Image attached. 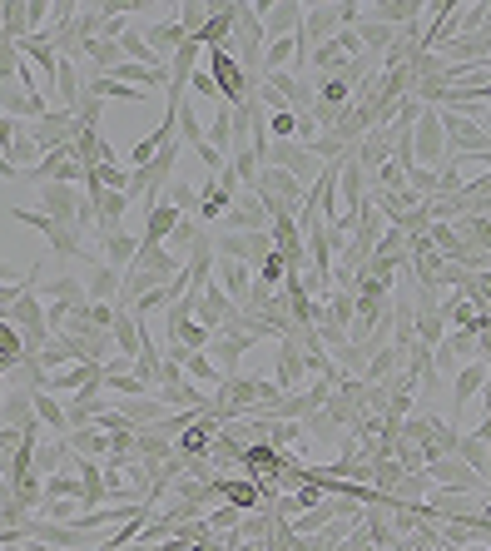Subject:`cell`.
Instances as JSON below:
<instances>
[{
  "label": "cell",
  "instance_id": "obj_1",
  "mask_svg": "<svg viewBox=\"0 0 491 551\" xmlns=\"http://www.w3.org/2000/svg\"><path fill=\"white\" fill-rule=\"evenodd\" d=\"M253 194L263 199V209H268V219H273V224H278V219H298V209H303V199H308V189H303L288 169H273V164H263V169H258Z\"/></svg>",
  "mask_w": 491,
  "mask_h": 551
},
{
  "label": "cell",
  "instance_id": "obj_2",
  "mask_svg": "<svg viewBox=\"0 0 491 551\" xmlns=\"http://www.w3.org/2000/svg\"><path fill=\"white\" fill-rule=\"evenodd\" d=\"M10 219H15V224H25V229H35V234H45V239H50V254H60V259H90V264L100 259V254H95V249H90L75 229L55 224V219H50V214H40V209L15 204V209H10Z\"/></svg>",
  "mask_w": 491,
  "mask_h": 551
},
{
  "label": "cell",
  "instance_id": "obj_3",
  "mask_svg": "<svg viewBox=\"0 0 491 551\" xmlns=\"http://www.w3.org/2000/svg\"><path fill=\"white\" fill-rule=\"evenodd\" d=\"M129 194L124 189H100V184H85V209H90V219H95V234H90V244H100V239H110V234H120L124 229V214H129Z\"/></svg>",
  "mask_w": 491,
  "mask_h": 551
},
{
  "label": "cell",
  "instance_id": "obj_4",
  "mask_svg": "<svg viewBox=\"0 0 491 551\" xmlns=\"http://www.w3.org/2000/svg\"><path fill=\"white\" fill-rule=\"evenodd\" d=\"M20 179H30V184H75V189H85L90 169H85V159L75 154V144H60V149H50L35 169H25Z\"/></svg>",
  "mask_w": 491,
  "mask_h": 551
},
{
  "label": "cell",
  "instance_id": "obj_5",
  "mask_svg": "<svg viewBox=\"0 0 491 551\" xmlns=\"http://www.w3.org/2000/svg\"><path fill=\"white\" fill-rule=\"evenodd\" d=\"M412 159L422 164V169H432V174H442L447 169V135H442V110H422V120H417V130H412Z\"/></svg>",
  "mask_w": 491,
  "mask_h": 551
},
{
  "label": "cell",
  "instance_id": "obj_6",
  "mask_svg": "<svg viewBox=\"0 0 491 551\" xmlns=\"http://www.w3.org/2000/svg\"><path fill=\"white\" fill-rule=\"evenodd\" d=\"M263 164H273V169H288L303 189H313V179L323 174V164L308 154V144H298V139H268V149H263Z\"/></svg>",
  "mask_w": 491,
  "mask_h": 551
},
{
  "label": "cell",
  "instance_id": "obj_7",
  "mask_svg": "<svg viewBox=\"0 0 491 551\" xmlns=\"http://www.w3.org/2000/svg\"><path fill=\"white\" fill-rule=\"evenodd\" d=\"M204 70H209V80H214V90L224 95L229 110H239L248 100V75L239 70V60L229 50H204Z\"/></svg>",
  "mask_w": 491,
  "mask_h": 551
},
{
  "label": "cell",
  "instance_id": "obj_8",
  "mask_svg": "<svg viewBox=\"0 0 491 551\" xmlns=\"http://www.w3.org/2000/svg\"><path fill=\"white\" fill-rule=\"evenodd\" d=\"M442 135H447V154L452 159H477V154L491 149L487 130L472 115H457V110H442Z\"/></svg>",
  "mask_w": 491,
  "mask_h": 551
},
{
  "label": "cell",
  "instance_id": "obj_9",
  "mask_svg": "<svg viewBox=\"0 0 491 551\" xmlns=\"http://www.w3.org/2000/svg\"><path fill=\"white\" fill-rule=\"evenodd\" d=\"M412 328H417V343H422V348H442V338H447V313H442V293H437V288H422V283H417Z\"/></svg>",
  "mask_w": 491,
  "mask_h": 551
},
{
  "label": "cell",
  "instance_id": "obj_10",
  "mask_svg": "<svg viewBox=\"0 0 491 551\" xmlns=\"http://www.w3.org/2000/svg\"><path fill=\"white\" fill-rule=\"evenodd\" d=\"M214 254L219 259H239V264H248L258 274V264L273 254V234H229V229H219L214 234Z\"/></svg>",
  "mask_w": 491,
  "mask_h": 551
},
{
  "label": "cell",
  "instance_id": "obj_11",
  "mask_svg": "<svg viewBox=\"0 0 491 551\" xmlns=\"http://www.w3.org/2000/svg\"><path fill=\"white\" fill-rule=\"evenodd\" d=\"M154 398H159L164 408H174V413H184V408H209V393H199V383H189L179 363H164V378H159Z\"/></svg>",
  "mask_w": 491,
  "mask_h": 551
},
{
  "label": "cell",
  "instance_id": "obj_12",
  "mask_svg": "<svg viewBox=\"0 0 491 551\" xmlns=\"http://www.w3.org/2000/svg\"><path fill=\"white\" fill-rule=\"evenodd\" d=\"M209 338H214V333L194 318V298H189V293H184L179 303H169V343H179V348H199V353H204Z\"/></svg>",
  "mask_w": 491,
  "mask_h": 551
},
{
  "label": "cell",
  "instance_id": "obj_13",
  "mask_svg": "<svg viewBox=\"0 0 491 551\" xmlns=\"http://www.w3.org/2000/svg\"><path fill=\"white\" fill-rule=\"evenodd\" d=\"M422 472L432 477V487H452V492H477V497H482V487H487V482H482V472H472L457 452H447V457L427 462Z\"/></svg>",
  "mask_w": 491,
  "mask_h": 551
},
{
  "label": "cell",
  "instance_id": "obj_14",
  "mask_svg": "<svg viewBox=\"0 0 491 551\" xmlns=\"http://www.w3.org/2000/svg\"><path fill=\"white\" fill-rule=\"evenodd\" d=\"M164 363H179V368H184V378H189V383H199V388H219V383H224L219 363H214L209 353H199V348L164 343Z\"/></svg>",
  "mask_w": 491,
  "mask_h": 551
},
{
  "label": "cell",
  "instance_id": "obj_15",
  "mask_svg": "<svg viewBox=\"0 0 491 551\" xmlns=\"http://www.w3.org/2000/svg\"><path fill=\"white\" fill-rule=\"evenodd\" d=\"M273 383H278L283 393H303V388H308V363H303V348H298L293 338L273 343Z\"/></svg>",
  "mask_w": 491,
  "mask_h": 551
},
{
  "label": "cell",
  "instance_id": "obj_16",
  "mask_svg": "<svg viewBox=\"0 0 491 551\" xmlns=\"http://www.w3.org/2000/svg\"><path fill=\"white\" fill-rule=\"evenodd\" d=\"M219 427H224V422H219V417H209V408H204V413H199L189 427H184V432H179V437H174V452H179L184 462H189V457H209V452H214V442H219Z\"/></svg>",
  "mask_w": 491,
  "mask_h": 551
},
{
  "label": "cell",
  "instance_id": "obj_17",
  "mask_svg": "<svg viewBox=\"0 0 491 551\" xmlns=\"http://www.w3.org/2000/svg\"><path fill=\"white\" fill-rule=\"evenodd\" d=\"M30 135H35V144L50 154V149H60V144H75L80 120H75L70 110H45L40 120H30Z\"/></svg>",
  "mask_w": 491,
  "mask_h": 551
},
{
  "label": "cell",
  "instance_id": "obj_18",
  "mask_svg": "<svg viewBox=\"0 0 491 551\" xmlns=\"http://www.w3.org/2000/svg\"><path fill=\"white\" fill-rule=\"evenodd\" d=\"M253 10H258V20H263V35H268V40H293V35H298V25H303V5H298V0H278V5L258 0Z\"/></svg>",
  "mask_w": 491,
  "mask_h": 551
},
{
  "label": "cell",
  "instance_id": "obj_19",
  "mask_svg": "<svg viewBox=\"0 0 491 551\" xmlns=\"http://www.w3.org/2000/svg\"><path fill=\"white\" fill-rule=\"evenodd\" d=\"M25 532H30V542H45V547H55V551H80L95 542L90 532H80V527H70V522H45V517H30Z\"/></svg>",
  "mask_w": 491,
  "mask_h": 551
},
{
  "label": "cell",
  "instance_id": "obj_20",
  "mask_svg": "<svg viewBox=\"0 0 491 551\" xmlns=\"http://www.w3.org/2000/svg\"><path fill=\"white\" fill-rule=\"evenodd\" d=\"M392 144H397V135H392V125H377V130H368V135L353 144V164L363 169V174H377L387 159H392Z\"/></svg>",
  "mask_w": 491,
  "mask_h": 551
},
{
  "label": "cell",
  "instance_id": "obj_21",
  "mask_svg": "<svg viewBox=\"0 0 491 551\" xmlns=\"http://www.w3.org/2000/svg\"><path fill=\"white\" fill-rule=\"evenodd\" d=\"M30 393H35V388H20V383L5 388V398H0V427H15V432H35V427H40Z\"/></svg>",
  "mask_w": 491,
  "mask_h": 551
},
{
  "label": "cell",
  "instance_id": "obj_22",
  "mask_svg": "<svg viewBox=\"0 0 491 551\" xmlns=\"http://www.w3.org/2000/svg\"><path fill=\"white\" fill-rule=\"evenodd\" d=\"M209 492H214V502H229L239 512H258L263 507V487L253 477H214Z\"/></svg>",
  "mask_w": 491,
  "mask_h": 551
},
{
  "label": "cell",
  "instance_id": "obj_23",
  "mask_svg": "<svg viewBox=\"0 0 491 551\" xmlns=\"http://www.w3.org/2000/svg\"><path fill=\"white\" fill-rule=\"evenodd\" d=\"M268 234H273V249L288 259V274H303V269H308V244H303V229H298V219H278Z\"/></svg>",
  "mask_w": 491,
  "mask_h": 551
},
{
  "label": "cell",
  "instance_id": "obj_24",
  "mask_svg": "<svg viewBox=\"0 0 491 551\" xmlns=\"http://www.w3.org/2000/svg\"><path fill=\"white\" fill-rule=\"evenodd\" d=\"M482 388H487V363H482V358H477V363H462V373L452 378V413L457 417L467 413Z\"/></svg>",
  "mask_w": 491,
  "mask_h": 551
},
{
  "label": "cell",
  "instance_id": "obj_25",
  "mask_svg": "<svg viewBox=\"0 0 491 551\" xmlns=\"http://www.w3.org/2000/svg\"><path fill=\"white\" fill-rule=\"evenodd\" d=\"M120 283H124L120 269H110L105 259H95L90 274H85V303H120Z\"/></svg>",
  "mask_w": 491,
  "mask_h": 551
},
{
  "label": "cell",
  "instance_id": "obj_26",
  "mask_svg": "<svg viewBox=\"0 0 491 551\" xmlns=\"http://www.w3.org/2000/svg\"><path fill=\"white\" fill-rule=\"evenodd\" d=\"M139 35H144V40H149V50H154V55H159V60H164V65H169V60H174V55H179V45H184V40H189V35H184V30H179V20H174V15H164V20H154V25H144V30H139Z\"/></svg>",
  "mask_w": 491,
  "mask_h": 551
},
{
  "label": "cell",
  "instance_id": "obj_27",
  "mask_svg": "<svg viewBox=\"0 0 491 551\" xmlns=\"http://www.w3.org/2000/svg\"><path fill=\"white\" fill-rule=\"evenodd\" d=\"M214 283H219V288H224V293H229L239 308H244L248 288H253V269H248V264H239V259H219V254H214Z\"/></svg>",
  "mask_w": 491,
  "mask_h": 551
},
{
  "label": "cell",
  "instance_id": "obj_28",
  "mask_svg": "<svg viewBox=\"0 0 491 551\" xmlns=\"http://www.w3.org/2000/svg\"><path fill=\"white\" fill-rule=\"evenodd\" d=\"M179 219H184V209H174L169 199H159V204L144 214V234H139V239H144V244H169V234L179 229Z\"/></svg>",
  "mask_w": 491,
  "mask_h": 551
},
{
  "label": "cell",
  "instance_id": "obj_29",
  "mask_svg": "<svg viewBox=\"0 0 491 551\" xmlns=\"http://www.w3.org/2000/svg\"><path fill=\"white\" fill-rule=\"evenodd\" d=\"M234 25H239V0H234V5H219V10L209 15V25L199 30V45H204V50H224L229 35H234Z\"/></svg>",
  "mask_w": 491,
  "mask_h": 551
},
{
  "label": "cell",
  "instance_id": "obj_30",
  "mask_svg": "<svg viewBox=\"0 0 491 551\" xmlns=\"http://www.w3.org/2000/svg\"><path fill=\"white\" fill-rule=\"evenodd\" d=\"M55 100H60V110H75V105L85 100V75H80V60H60V70H55Z\"/></svg>",
  "mask_w": 491,
  "mask_h": 551
},
{
  "label": "cell",
  "instance_id": "obj_31",
  "mask_svg": "<svg viewBox=\"0 0 491 551\" xmlns=\"http://www.w3.org/2000/svg\"><path fill=\"white\" fill-rule=\"evenodd\" d=\"M115 413L129 422V427H149V422H164V403L159 398H115Z\"/></svg>",
  "mask_w": 491,
  "mask_h": 551
},
{
  "label": "cell",
  "instance_id": "obj_32",
  "mask_svg": "<svg viewBox=\"0 0 491 551\" xmlns=\"http://www.w3.org/2000/svg\"><path fill=\"white\" fill-rule=\"evenodd\" d=\"M134 254H139V234H129V229L110 234V239H100V259H105L110 269H120V274L134 264Z\"/></svg>",
  "mask_w": 491,
  "mask_h": 551
},
{
  "label": "cell",
  "instance_id": "obj_33",
  "mask_svg": "<svg viewBox=\"0 0 491 551\" xmlns=\"http://www.w3.org/2000/svg\"><path fill=\"white\" fill-rule=\"evenodd\" d=\"M30 398H35V417H40V427H50V437H65V432H70V417H65V403H60L55 393H45V388H35Z\"/></svg>",
  "mask_w": 491,
  "mask_h": 551
},
{
  "label": "cell",
  "instance_id": "obj_34",
  "mask_svg": "<svg viewBox=\"0 0 491 551\" xmlns=\"http://www.w3.org/2000/svg\"><path fill=\"white\" fill-rule=\"evenodd\" d=\"M15 50H20V60H25V65H35V70L50 80V90H55V70H60V55H55L45 40H35V35H30V40H20Z\"/></svg>",
  "mask_w": 491,
  "mask_h": 551
},
{
  "label": "cell",
  "instance_id": "obj_35",
  "mask_svg": "<svg viewBox=\"0 0 491 551\" xmlns=\"http://www.w3.org/2000/svg\"><path fill=\"white\" fill-rule=\"evenodd\" d=\"M40 298H45V303H75V308H80V303H85V278L80 274H55L45 288H40Z\"/></svg>",
  "mask_w": 491,
  "mask_h": 551
},
{
  "label": "cell",
  "instance_id": "obj_36",
  "mask_svg": "<svg viewBox=\"0 0 491 551\" xmlns=\"http://www.w3.org/2000/svg\"><path fill=\"white\" fill-rule=\"evenodd\" d=\"M387 234V219H382V209L372 204V199H363V209H358V229L348 234V239H358L363 249H377V239Z\"/></svg>",
  "mask_w": 491,
  "mask_h": 551
},
{
  "label": "cell",
  "instance_id": "obj_37",
  "mask_svg": "<svg viewBox=\"0 0 491 551\" xmlns=\"http://www.w3.org/2000/svg\"><path fill=\"white\" fill-rule=\"evenodd\" d=\"M110 333H115V348H120V358H139V343H144V318H134V313H120Z\"/></svg>",
  "mask_w": 491,
  "mask_h": 551
},
{
  "label": "cell",
  "instance_id": "obj_38",
  "mask_svg": "<svg viewBox=\"0 0 491 551\" xmlns=\"http://www.w3.org/2000/svg\"><path fill=\"white\" fill-rule=\"evenodd\" d=\"M209 149L224 154V159L234 154V110H229V105H219V110L209 115Z\"/></svg>",
  "mask_w": 491,
  "mask_h": 551
},
{
  "label": "cell",
  "instance_id": "obj_39",
  "mask_svg": "<svg viewBox=\"0 0 491 551\" xmlns=\"http://www.w3.org/2000/svg\"><path fill=\"white\" fill-rule=\"evenodd\" d=\"M392 373H402V353L387 343V348H377V353L368 358V373H363V383H368V388H382Z\"/></svg>",
  "mask_w": 491,
  "mask_h": 551
},
{
  "label": "cell",
  "instance_id": "obj_40",
  "mask_svg": "<svg viewBox=\"0 0 491 551\" xmlns=\"http://www.w3.org/2000/svg\"><path fill=\"white\" fill-rule=\"evenodd\" d=\"M219 5H209V0H189V5H179L174 10V20H179V30L189 35V40H199V30L209 25V15H214Z\"/></svg>",
  "mask_w": 491,
  "mask_h": 551
},
{
  "label": "cell",
  "instance_id": "obj_41",
  "mask_svg": "<svg viewBox=\"0 0 491 551\" xmlns=\"http://www.w3.org/2000/svg\"><path fill=\"white\" fill-rule=\"evenodd\" d=\"M199 239H204V224H199L194 214H184V219H179V229L169 234V244H164V249H169L174 259H189V249H194Z\"/></svg>",
  "mask_w": 491,
  "mask_h": 551
},
{
  "label": "cell",
  "instance_id": "obj_42",
  "mask_svg": "<svg viewBox=\"0 0 491 551\" xmlns=\"http://www.w3.org/2000/svg\"><path fill=\"white\" fill-rule=\"evenodd\" d=\"M85 184H100V189H124L129 194V164L124 159H100L95 169H90V179Z\"/></svg>",
  "mask_w": 491,
  "mask_h": 551
},
{
  "label": "cell",
  "instance_id": "obj_43",
  "mask_svg": "<svg viewBox=\"0 0 491 551\" xmlns=\"http://www.w3.org/2000/svg\"><path fill=\"white\" fill-rule=\"evenodd\" d=\"M457 457L472 467V472H482V482H487V462H491V447L477 437V432H462V442H457Z\"/></svg>",
  "mask_w": 491,
  "mask_h": 551
},
{
  "label": "cell",
  "instance_id": "obj_44",
  "mask_svg": "<svg viewBox=\"0 0 491 551\" xmlns=\"http://www.w3.org/2000/svg\"><path fill=\"white\" fill-rule=\"evenodd\" d=\"M0 30L20 45V40H30V20H25V0H5L0 5Z\"/></svg>",
  "mask_w": 491,
  "mask_h": 551
},
{
  "label": "cell",
  "instance_id": "obj_45",
  "mask_svg": "<svg viewBox=\"0 0 491 551\" xmlns=\"http://www.w3.org/2000/svg\"><path fill=\"white\" fill-rule=\"evenodd\" d=\"M293 70V40H268L263 50V75H283Z\"/></svg>",
  "mask_w": 491,
  "mask_h": 551
},
{
  "label": "cell",
  "instance_id": "obj_46",
  "mask_svg": "<svg viewBox=\"0 0 491 551\" xmlns=\"http://www.w3.org/2000/svg\"><path fill=\"white\" fill-rule=\"evenodd\" d=\"M442 353H452L457 363H477V333H462V328H452V333L442 338Z\"/></svg>",
  "mask_w": 491,
  "mask_h": 551
},
{
  "label": "cell",
  "instance_id": "obj_47",
  "mask_svg": "<svg viewBox=\"0 0 491 551\" xmlns=\"http://www.w3.org/2000/svg\"><path fill=\"white\" fill-rule=\"evenodd\" d=\"M407 194H412V199H422V204H427V199H437V174H432V169H422V164H412V169H407Z\"/></svg>",
  "mask_w": 491,
  "mask_h": 551
},
{
  "label": "cell",
  "instance_id": "obj_48",
  "mask_svg": "<svg viewBox=\"0 0 491 551\" xmlns=\"http://www.w3.org/2000/svg\"><path fill=\"white\" fill-rule=\"evenodd\" d=\"M189 95H194L199 105H209V110H219V105H224V95L214 90V80H209V70H204V65L194 70V80H189Z\"/></svg>",
  "mask_w": 491,
  "mask_h": 551
},
{
  "label": "cell",
  "instance_id": "obj_49",
  "mask_svg": "<svg viewBox=\"0 0 491 551\" xmlns=\"http://www.w3.org/2000/svg\"><path fill=\"white\" fill-rule=\"evenodd\" d=\"M164 199H169L174 209H184V214H194V209H199V189H194V184H184L179 174L169 179V189H164Z\"/></svg>",
  "mask_w": 491,
  "mask_h": 551
},
{
  "label": "cell",
  "instance_id": "obj_50",
  "mask_svg": "<svg viewBox=\"0 0 491 551\" xmlns=\"http://www.w3.org/2000/svg\"><path fill=\"white\" fill-rule=\"evenodd\" d=\"M204 517H209V527H214V532L224 537V532H239V522H244L248 512H239V507H229V502H219V507H214V512H204Z\"/></svg>",
  "mask_w": 491,
  "mask_h": 551
},
{
  "label": "cell",
  "instance_id": "obj_51",
  "mask_svg": "<svg viewBox=\"0 0 491 551\" xmlns=\"http://www.w3.org/2000/svg\"><path fill=\"white\" fill-rule=\"evenodd\" d=\"M45 497H70V502H80V477H75V472L45 477Z\"/></svg>",
  "mask_w": 491,
  "mask_h": 551
},
{
  "label": "cell",
  "instance_id": "obj_52",
  "mask_svg": "<svg viewBox=\"0 0 491 551\" xmlns=\"http://www.w3.org/2000/svg\"><path fill=\"white\" fill-rule=\"evenodd\" d=\"M0 358H5V363H20V358H25V343H20V333H15L10 318H0Z\"/></svg>",
  "mask_w": 491,
  "mask_h": 551
},
{
  "label": "cell",
  "instance_id": "obj_53",
  "mask_svg": "<svg viewBox=\"0 0 491 551\" xmlns=\"http://www.w3.org/2000/svg\"><path fill=\"white\" fill-rule=\"evenodd\" d=\"M268 139H298V115H293V110L268 115Z\"/></svg>",
  "mask_w": 491,
  "mask_h": 551
},
{
  "label": "cell",
  "instance_id": "obj_54",
  "mask_svg": "<svg viewBox=\"0 0 491 551\" xmlns=\"http://www.w3.org/2000/svg\"><path fill=\"white\" fill-rule=\"evenodd\" d=\"M55 15V5L50 0H25V20H30V35H40V25Z\"/></svg>",
  "mask_w": 491,
  "mask_h": 551
},
{
  "label": "cell",
  "instance_id": "obj_55",
  "mask_svg": "<svg viewBox=\"0 0 491 551\" xmlns=\"http://www.w3.org/2000/svg\"><path fill=\"white\" fill-rule=\"evenodd\" d=\"M477 358H482V363H491V328L477 338Z\"/></svg>",
  "mask_w": 491,
  "mask_h": 551
},
{
  "label": "cell",
  "instance_id": "obj_56",
  "mask_svg": "<svg viewBox=\"0 0 491 551\" xmlns=\"http://www.w3.org/2000/svg\"><path fill=\"white\" fill-rule=\"evenodd\" d=\"M472 432H477V437H482V442H487V447H491V413H482V422H477Z\"/></svg>",
  "mask_w": 491,
  "mask_h": 551
},
{
  "label": "cell",
  "instance_id": "obj_57",
  "mask_svg": "<svg viewBox=\"0 0 491 551\" xmlns=\"http://www.w3.org/2000/svg\"><path fill=\"white\" fill-rule=\"evenodd\" d=\"M472 120H477V125H482V130H487V139H491V105H487V110H477V115H472Z\"/></svg>",
  "mask_w": 491,
  "mask_h": 551
},
{
  "label": "cell",
  "instance_id": "obj_58",
  "mask_svg": "<svg viewBox=\"0 0 491 551\" xmlns=\"http://www.w3.org/2000/svg\"><path fill=\"white\" fill-rule=\"evenodd\" d=\"M15 278H20V274H15V269H10V264L0 259V283H15Z\"/></svg>",
  "mask_w": 491,
  "mask_h": 551
},
{
  "label": "cell",
  "instance_id": "obj_59",
  "mask_svg": "<svg viewBox=\"0 0 491 551\" xmlns=\"http://www.w3.org/2000/svg\"><path fill=\"white\" fill-rule=\"evenodd\" d=\"M477 398H482V413H491V378H487V388H482Z\"/></svg>",
  "mask_w": 491,
  "mask_h": 551
},
{
  "label": "cell",
  "instance_id": "obj_60",
  "mask_svg": "<svg viewBox=\"0 0 491 551\" xmlns=\"http://www.w3.org/2000/svg\"><path fill=\"white\" fill-rule=\"evenodd\" d=\"M30 551H55V547H45V542H30Z\"/></svg>",
  "mask_w": 491,
  "mask_h": 551
},
{
  "label": "cell",
  "instance_id": "obj_61",
  "mask_svg": "<svg viewBox=\"0 0 491 551\" xmlns=\"http://www.w3.org/2000/svg\"><path fill=\"white\" fill-rule=\"evenodd\" d=\"M482 517H491V502H487V507H482Z\"/></svg>",
  "mask_w": 491,
  "mask_h": 551
},
{
  "label": "cell",
  "instance_id": "obj_62",
  "mask_svg": "<svg viewBox=\"0 0 491 551\" xmlns=\"http://www.w3.org/2000/svg\"><path fill=\"white\" fill-rule=\"evenodd\" d=\"M0 398H5V383H0Z\"/></svg>",
  "mask_w": 491,
  "mask_h": 551
},
{
  "label": "cell",
  "instance_id": "obj_63",
  "mask_svg": "<svg viewBox=\"0 0 491 551\" xmlns=\"http://www.w3.org/2000/svg\"><path fill=\"white\" fill-rule=\"evenodd\" d=\"M487 75H491V60H487Z\"/></svg>",
  "mask_w": 491,
  "mask_h": 551
},
{
  "label": "cell",
  "instance_id": "obj_64",
  "mask_svg": "<svg viewBox=\"0 0 491 551\" xmlns=\"http://www.w3.org/2000/svg\"><path fill=\"white\" fill-rule=\"evenodd\" d=\"M0 482H5V472H0Z\"/></svg>",
  "mask_w": 491,
  "mask_h": 551
}]
</instances>
